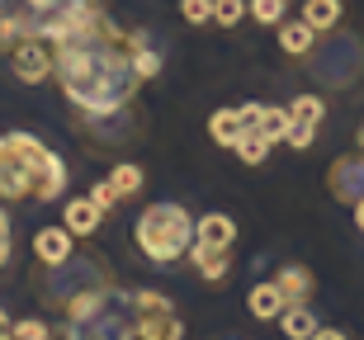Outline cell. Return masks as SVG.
<instances>
[{
  "label": "cell",
  "instance_id": "obj_12",
  "mask_svg": "<svg viewBox=\"0 0 364 340\" xmlns=\"http://www.w3.org/2000/svg\"><path fill=\"white\" fill-rule=\"evenodd\" d=\"M274 284H279L284 302H308L312 298V274L303 270V265H284V270L274 274Z\"/></svg>",
  "mask_w": 364,
  "mask_h": 340
},
{
  "label": "cell",
  "instance_id": "obj_27",
  "mask_svg": "<svg viewBox=\"0 0 364 340\" xmlns=\"http://www.w3.org/2000/svg\"><path fill=\"white\" fill-rule=\"evenodd\" d=\"M355 227L364 231V194H360V199H355Z\"/></svg>",
  "mask_w": 364,
  "mask_h": 340
},
{
  "label": "cell",
  "instance_id": "obj_26",
  "mask_svg": "<svg viewBox=\"0 0 364 340\" xmlns=\"http://www.w3.org/2000/svg\"><path fill=\"white\" fill-rule=\"evenodd\" d=\"M312 340H350V336L336 331V327H317V331H312Z\"/></svg>",
  "mask_w": 364,
  "mask_h": 340
},
{
  "label": "cell",
  "instance_id": "obj_25",
  "mask_svg": "<svg viewBox=\"0 0 364 340\" xmlns=\"http://www.w3.org/2000/svg\"><path fill=\"white\" fill-rule=\"evenodd\" d=\"M90 204L100 208V213H109V208L119 204V190H114V185L105 180V185H95V190H90Z\"/></svg>",
  "mask_w": 364,
  "mask_h": 340
},
{
  "label": "cell",
  "instance_id": "obj_17",
  "mask_svg": "<svg viewBox=\"0 0 364 340\" xmlns=\"http://www.w3.org/2000/svg\"><path fill=\"white\" fill-rule=\"evenodd\" d=\"M289 119H294V123H308V128H317V123L326 119V99H317V95H298L294 104H289Z\"/></svg>",
  "mask_w": 364,
  "mask_h": 340
},
{
  "label": "cell",
  "instance_id": "obj_5",
  "mask_svg": "<svg viewBox=\"0 0 364 340\" xmlns=\"http://www.w3.org/2000/svg\"><path fill=\"white\" fill-rule=\"evenodd\" d=\"M10 71L24 85H43L53 76V43L38 33H24L19 43H10Z\"/></svg>",
  "mask_w": 364,
  "mask_h": 340
},
{
  "label": "cell",
  "instance_id": "obj_24",
  "mask_svg": "<svg viewBox=\"0 0 364 340\" xmlns=\"http://www.w3.org/2000/svg\"><path fill=\"white\" fill-rule=\"evenodd\" d=\"M312 137H317V128H308V123H289V137H284V142H289L294 151H308Z\"/></svg>",
  "mask_w": 364,
  "mask_h": 340
},
{
  "label": "cell",
  "instance_id": "obj_3",
  "mask_svg": "<svg viewBox=\"0 0 364 340\" xmlns=\"http://www.w3.org/2000/svg\"><path fill=\"white\" fill-rule=\"evenodd\" d=\"M67 190V161L53 147H43L28 133H5L0 137V199L19 204V199H38L53 204Z\"/></svg>",
  "mask_w": 364,
  "mask_h": 340
},
{
  "label": "cell",
  "instance_id": "obj_14",
  "mask_svg": "<svg viewBox=\"0 0 364 340\" xmlns=\"http://www.w3.org/2000/svg\"><path fill=\"white\" fill-rule=\"evenodd\" d=\"M270 147H274V142L260 133V128H242V133H237V142H232V151H237L246 165H260L265 156H270Z\"/></svg>",
  "mask_w": 364,
  "mask_h": 340
},
{
  "label": "cell",
  "instance_id": "obj_13",
  "mask_svg": "<svg viewBox=\"0 0 364 340\" xmlns=\"http://www.w3.org/2000/svg\"><path fill=\"white\" fill-rule=\"evenodd\" d=\"M279 331L289 340H312V331H317V317L308 312V302H289L279 312Z\"/></svg>",
  "mask_w": 364,
  "mask_h": 340
},
{
  "label": "cell",
  "instance_id": "obj_16",
  "mask_svg": "<svg viewBox=\"0 0 364 340\" xmlns=\"http://www.w3.org/2000/svg\"><path fill=\"white\" fill-rule=\"evenodd\" d=\"M237 133H242V114L237 109H218L213 119H208V137H213L218 147H232Z\"/></svg>",
  "mask_w": 364,
  "mask_h": 340
},
{
  "label": "cell",
  "instance_id": "obj_1",
  "mask_svg": "<svg viewBox=\"0 0 364 340\" xmlns=\"http://www.w3.org/2000/svg\"><path fill=\"white\" fill-rule=\"evenodd\" d=\"M147 38L123 33L114 19L95 14L85 28L53 43V76L62 81L67 99L81 114H90V119L119 114L142 85V76H137V48Z\"/></svg>",
  "mask_w": 364,
  "mask_h": 340
},
{
  "label": "cell",
  "instance_id": "obj_10",
  "mask_svg": "<svg viewBox=\"0 0 364 340\" xmlns=\"http://www.w3.org/2000/svg\"><path fill=\"white\" fill-rule=\"evenodd\" d=\"M312 43H317V28H312L308 19H294V24H284V19H279V48L289 57H308Z\"/></svg>",
  "mask_w": 364,
  "mask_h": 340
},
{
  "label": "cell",
  "instance_id": "obj_11",
  "mask_svg": "<svg viewBox=\"0 0 364 340\" xmlns=\"http://www.w3.org/2000/svg\"><path fill=\"white\" fill-rule=\"evenodd\" d=\"M189 260H194V270H199L208 284H218V279L232 270V251H213V246H199V241H194Z\"/></svg>",
  "mask_w": 364,
  "mask_h": 340
},
{
  "label": "cell",
  "instance_id": "obj_28",
  "mask_svg": "<svg viewBox=\"0 0 364 340\" xmlns=\"http://www.w3.org/2000/svg\"><path fill=\"white\" fill-rule=\"evenodd\" d=\"M28 5H33V10H57L62 0H28Z\"/></svg>",
  "mask_w": 364,
  "mask_h": 340
},
{
  "label": "cell",
  "instance_id": "obj_31",
  "mask_svg": "<svg viewBox=\"0 0 364 340\" xmlns=\"http://www.w3.org/2000/svg\"><path fill=\"white\" fill-rule=\"evenodd\" d=\"M0 5H5V0H0Z\"/></svg>",
  "mask_w": 364,
  "mask_h": 340
},
{
  "label": "cell",
  "instance_id": "obj_19",
  "mask_svg": "<svg viewBox=\"0 0 364 340\" xmlns=\"http://www.w3.org/2000/svg\"><path fill=\"white\" fill-rule=\"evenodd\" d=\"M289 109H260V119H256V128L265 137H270V142H284V137H289Z\"/></svg>",
  "mask_w": 364,
  "mask_h": 340
},
{
  "label": "cell",
  "instance_id": "obj_4",
  "mask_svg": "<svg viewBox=\"0 0 364 340\" xmlns=\"http://www.w3.org/2000/svg\"><path fill=\"white\" fill-rule=\"evenodd\" d=\"M142 256L156 260V265H171V260L189 256L194 246V218H189L180 204H151L137 213V227H133Z\"/></svg>",
  "mask_w": 364,
  "mask_h": 340
},
{
  "label": "cell",
  "instance_id": "obj_7",
  "mask_svg": "<svg viewBox=\"0 0 364 340\" xmlns=\"http://www.w3.org/2000/svg\"><path fill=\"white\" fill-rule=\"evenodd\" d=\"M194 241L213 246V251H232V241H237V222H232L228 213H203V218L194 222Z\"/></svg>",
  "mask_w": 364,
  "mask_h": 340
},
{
  "label": "cell",
  "instance_id": "obj_8",
  "mask_svg": "<svg viewBox=\"0 0 364 340\" xmlns=\"http://www.w3.org/2000/svg\"><path fill=\"white\" fill-rule=\"evenodd\" d=\"M100 208L90 204V199H71L67 208H62V227L71 231V236H95V227H100Z\"/></svg>",
  "mask_w": 364,
  "mask_h": 340
},
{
  "label": "cell",
  "instance_id": "obj_30",
  "mask_svg": "<svg viewBox=\"0 0 364 340\" xmlns=\"http://www.w3.org/2000/svg\"><path fill=\"white\" fill-rule=\"evenodd\" d=\"M81 5H100V0H81Z\"/></svg>",
  "mask_w": 364,
  "mask_h": 340
},
{
  "label": "cell",
  "instance_id": "obj_29",
  "mask_svg": "<svg viewBox=\"0 0 364 340\" xmlns=\"http://www.w3.org/2000/svg\"><path fill=\"white\" fill-rule=\"evenodd\" d=\"M0 331H10V322H5V307H0Z\"/></svg>",
  "mask_w": 364,
  "mask_h": 340
},
{
  "label": "cell",
  "instance_id": "obj_20",
  "mask_svg": "<svg viewBox=\"0 0 364 340\" xmlns=\"http://www.w3.org/2000/svg\"><path fill=\"white\" fill-rule=\"evenodd\" d=\"M180 14L189 24H213V0H180Z\"/></svg>",
  "mask_w": 364,
  "mask_h": 340
},
{
  "label": "cell",
  "instance_id": "obj_15",
  "mask_svg": "<svg viewBox=\"0 0 364 340\" xmlns=\"http://www.w3.org/2000/svg\"><path fill=\"white\" fill-rule=\"evenodd\" d=\"M298 19H308L317 33H326V28H336V24H341V0H308Z\"/></svg>",
  "mask_w": 364,
  "mask_h": 340
},
{
  "label": "cell",
  "instance_id": "obj_6",
  "mask_svg": "<svg viewBox=\"0 0 364 340\" xmlns=\"http://www.w3.org/2000/svg\"><path fill=\"white\" fill-rule=\"evenodd\" d=\"M76 236H71L67 227H43L33 231V256H38V265H48V270H62V265H71V251H76Z\"/></svg>",
  "mask_w": 364,
  "mask_h": 340
},
{
  "label": "cell",
  "instance_id": "obj_23",
  "mask_svg": "<svg viewBox=\"0 0 364 340\" xmlns=\"http://www.w3.org/2000/svg\"><path fill=\"white\" fill-rule=\"evenodd\" d=\"M14 340H53V336H48V327H43V322H38V317H28V322H14Z\"/></svg>",
  "mask_w": 364,
  "mask_h": 340
},
{
  "label": "cell",
  "instance_id": "obj_2",
  "mask_svg": "<svg viewBox=\"0 0 364 340\" xmlns=\"http://www.w3.org/2000/svg\"><path fill=\"white\" fill-rule=\"evenodd\" d=\"M67 340H180L171 298L147 288H90L67 302Z\"/></svg>",
  "mask_w": 364,
  "mask_h": 340
},
{
  "label": "cell",
  "instance_id": "obj_9",
  "mask_svg": "<svg viewBox=\"0 0 364 340\" xmlns=\"http://www.w3.org/2000/svg\"><path fill=\"white\" fill-rule=\"evenodd\" d=\"M246 307H251V317H260V322H279V312L289 307L284 302V293H279V284H256L251 288V298H246Z\"/></svg>",
  "mask_w": 364,
  "mask_h": 340
},
{
  "label": "cell",
  "instance_id": "obj_22",
  "mask_svg": "<svg viewBox=\"0 0 364 340\" xmlns=\"http://www.w3.org/2000/svg\"><path fill=\"white\" fill-rule=\"evenodd\" d=\"M246 10L256 14L260 24H279V19H284V0H251Z\"/></svg>",
  "mask_w": 364,
  "mask_h": 340
},
{
  "label": "cell",
  "instance_id": "obj_18",
  "mask_svg": "<svg viewBox=\"0 0 364 340\" xmlns=\"http://www.w3.org/2000/svg\"><path fill=\"white\" fill-rule=\"evenodd\" d=\"M109 185L119 190V199H128V194H137V190H142V165H133V161L114 165V175H109Z\"/></svg>",
  "mask_w": 364,
  "mask_h": 340
},
{
  "label": "cell",
  "instance_id": "obj_21",
  "mask_svg": "<svg viewBox=\"0 0 364 340\" xmlns=\"http://www.w3.org/2000/svg\"><path fill=\"white\" fill-rule=\"evenodd\" d=\"M246 14V0H213V24H237Z\"/></svg>",
  "mask_w": 364,
  "mask_h": 340
}]
</instances>
